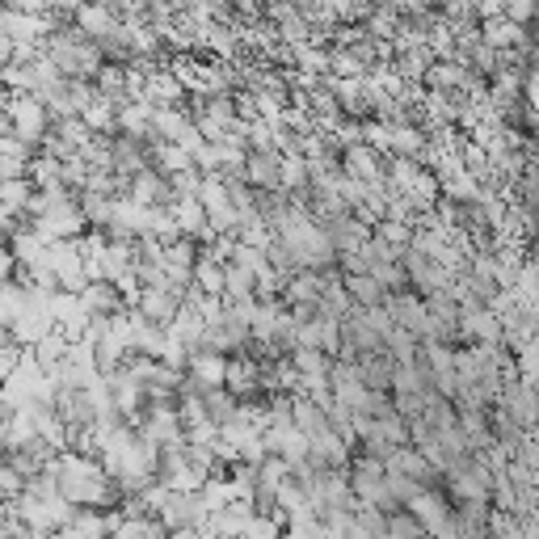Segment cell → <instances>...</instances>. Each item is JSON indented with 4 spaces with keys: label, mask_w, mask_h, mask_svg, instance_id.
Masks as SVG:
<instances>
[{
    "label": "cell",
    "mask_w": 539,
    "mask_h": 539,
    "mask_svg": "<svg viewBox=\"0 0 539 539\" xmlns=\"http://www.w3.org/2000/svg\"><path fill=\"white\" fill-rule=\"evenodd\" d=\"M51 123H55L51 110H47L43 102H38L34 93H17L13 102H9V110H5V127H9L17 139H22V144H26L30 152H34V148L51 135Z\"/></svg>",
    "instance_id": "obj_1"
},
{
    "label": "cell",
    "mask_w": 539,
    "mask_h": 539,
    "mask_svg": "<svg viewBox=\"0 0 539 539\" xmlns=\"http://www.w3.org/2000/svg\"><path fill=\"white\" fill-rule=\"evenodd\" d=\"M139 438H148L156 451H173V447H186V430H182V417H177V401H152L139 417Z\"/></svg>",
    "instance_id": "obj_2"
},
{
    "label": "cell",
    "mask_w": 539,
    "mask_h": 539,
    "mask_svg": "<svg viewBox=\"0 0 539 539\" xmlns=\"http://www.w3.org/2000/svg\"><path fill=\"white\" fill-rule=\"evenodd\" d=\"M34 228L43 232L47 245H55V241H81V236L89 232L85 211H81V203H76V198H68V203H51L43 215L34 219Z\"/></svg>",
    "instance_id": "obj_3"
},
{
    "label": "cell",
    "mask_w": 539,
    "mask_h": 539,
    "mask_svg": "<svg viewBox=\"0 0 539 539\" xmlns=\"http://www.w3.org/2000/svg\"><path fill=\"white\" fill-rule=\"evenodd\" d=\"M139 102H148L152 110H177L186 102V89L173 76V68H152L148 81H144V93H139Z\"/></svg>",
    "instance_id": "obj_4"
},
{
    "label": "cell",
    "mask_w": 539,
    "mask_h": 539,
    "mask_svg": "<svg viewBox=\"0 0 539 539\" xmlns=\"http://www.w3.org/2000/svg\"><path fill=\"white\" fill-rule=\"evenodd\" d=\"M384 161H388L384 152H375L367 144H354V148L342 152V173L354 177V182L375 186V182H388V177H384Z\"/></svg>",
    "instance_id": "obj_5"
},
{
    "label": "cell",
    "mask_w": 539,
    "mask_h": 539,
    "mask_svg": "<svg viewBox=\"0 0 539 539\" xmlns=\"http://www.w3.org/2000/svg\"><path fill=\"white\" fill-rule=\"evenodd\" d=\"M405 510L417 518V527H422L426 535H434V531L451 518V497H447L443 489H422V493H417Z\"/></svg>",
    "instance_id": "obj_6"
},
{
    "label": "cell",
    "mask_w": 539,
    "mask_h": 539,
    "mask_svg": "<svg viewBox=\"0 0 539 539\" xmlns=\"http://www.w3.org/2000/svg\"><path fill=\"white\" fill-rule=\"evenodd\" d=\"M384 468L392 472V476H405V481H413V485H422V489H438L434 481V468L426 464V455L417 451V447H396L388 459H384Z\"/></svg>",
    "instance_id": "obj_7"
},
{
    "label": "cell",
    "mask_w": 539,
    "mask_h": 539,
    "mask_svg": "<svg viewBox=\"0 0 539 539\" xmlns=\"http://www.w3.org/2000/svg\"><path fill=\"white\" fill-rule=\"evenodd\" d=\"M135 312L144 316V321H152V325L169 329V325L177 321V312H182V295L169 291V287H161V291H139V304H135Z\"/></svg>",
    "instance_id": "obj_8"
},
{
    "label": "cell",
    "mask_w": 539,
    "mask_h": 539,
    "mask_svg": "<svg viewBox=\"0 0 539 539\" xmlns=\"http://www.w3.org/2000/svg\"><path fill=\"white\" fill-rule=\"evenodd\" d=\"M72 26L81 30L89 43L97 47V43H106V38L118 30V13L114 9H106V5H81L72 13Z\"/></svg>",
    "instance_id": "obj_9"
},
{
    "label": "cell",
    "mask_w": 539,
    "mask_h": 539,
    "mask_svg": "<svg viewBox=\"0 0 539 539\" xmlns=\"http://www.w3.org/2000/svg\"><path fill=\"white\" fill-rule=\"evenodd\" d=\"M186 379H194V384L203 388V392H219V388H224V379H228V358H219V354H211V350L190 354Z\"/></svg>",
    "instance_id": "obj_10"
},
{
    "label": "cell",
    "mask_w": 539,
    "mask_h": 539,
    "mask_svg": "<svg viewBox=\"0 0 539 539\" xmlns=\"http://www.w3.org/2000/svg\"><path fill=\"white\" fill-rule=\"evenodd\" d=\"M76 299H81V308H85L89 321H110V316L123 312V295L114 291V283H89Z\"/></svg>",
    "instance_id": "obj_11"
},
{
    "label": "cell",
    "mask_w": 539,
    "mask_h": 539,
    "mask_svg": "<svg viewBox=\"0 0 539 539\" xmlns=\"http://www.w3.org/2000/svg\"><path fill=\"white\" fill-rule=\"evenodd\" d=\"M241 177H245V186H249L253 194L278 190V152H249Z\"/></svg>",
    "instance_id": "obj_12"
},
{
    "label": "cell",
    "mask_w": 539,
    "mask_h": 539,
    "mask_svg": "<svg viewBox=\"0 0 539 539\" xmlns=\"http://www.w3.org/2000/svg\"><path fill=\"white\" fill-rule=\"evenodd\" d=\"M194 131V118L177 106V110H152V144H182Z\"/></svg>",
    "instance_id": "obj_13"
},
{
    "label": "cell",
    "mask_w": 539,
    "mask_h": 539,
    "mask_svg": "<svg viewBox=\"0 0 539 539\" xmlns=\"http://www.w3.org/2000/svg\"><path fill=\"white\" fill-rule=\"evenodd\" d=\"M321 295H325V274H312V270H299L295 278H287V287H283V299H287V308H304V304H321Z\"/></svg>",
    "instance_id": "obj_14"
},
{
    "label": "cell",
    "mask_w": 539,
    "mask_h": 539,
    "mask_svg": "<svg viewBox=\"0 0 539 539\" xmlns=\"http://www.w3.org/2000/svg\"><path fill=\"white\" fill-rule=\"evenodd\" d=\"M9 253H13V262L17 266H34V262H43L47 257V241H43V232H38L34 224H22L13 236H9Z\"/></svg>",
    "instance_id": "obj_15"
},
{
    "label": "cell",
    "mask_w": 539,
    "mask_h": 539,
    "mask_svg": "<svg viewBox=\"0 0 539 539\" xmlns=\"http://www.w3.org/2000/svg\"><path fill=\"white\" fill-rule=\"evenodd\" d=\"M392 371H396V363H392L388 354H367V358H358V379H363L367 392H388V396H392Z\"/></svg>",
    "instance_id": "obj_16"
},
{
    "label": "cell",
    "mask_w": 539,
    "mask_h": 539,
    "mask_svg": "<svg viewBox=\"0 0 539 539\" xmlns=\"http://www.w3.org/2000/svg\"><path fill=\"white\" fill-rule=\"evenodd\" d=\"M152 169L169 182V177H177V173H190L194 161H190V152L182 144H152Z\"/></svg>",
    "instance_id": "obj_17"
},
{
    "label": "cell",
    "mask_w": 539,
    "mask_h": 539,
    "mask_svg": "<svg viewBox=\"0 0 539 539\" xmlns=\"http://www.w3.org/2000/svg\"><path fill=\"white\" fill-rule=\"evenodd\" d=\"M342 283H346V295H350V304H354V308H379V304L388 299V295H384V287H379L371 274L342 278Z\"/></svg>",
    "instance_id": "obj_18"
},
{
    "label": "cell",
    "mask_w": 539,
    "mask_h": 539,
    "mask_svg": "<svg viewBox=\"0 0 539 539\" xmlns=\"http://www.w3.org/2000/svg\"><path fill=\"white\" fill-rule=\"evenodd\" d=\"M367 38L371 43H392L396 38V30H401V13H396V5H388V9H371V17H367Z\"/></svg>",
    "instance_id": "obj_19"
},
{
    "label": "cell",
    "mask_w": 539,
    "mask_h": 539,
    "mask_svg": "<svg viewBox=\"0 0 539 539\" xmlns=\"http://www.w3.org/2000/svg\"><path fill=\"white\" fill-rule=\"evenodd\" d=\"M114 114H118V106H114V102H106V97H97V93H93V102L85 106L81 123H85L93 135H114Z\"/></svg>",
    "instance_id": "obj_20"
},
{
    "label": "cell",
    "mask_w": 539,
    "mask_h": 539,
    "mask_svg": "<svg viewBox=\"0 0 539 539\" xmlns=\"http://www.w3.org/2000/svg\"><path fill=\"white\" fill-rule=\"evenodd\" d=\"M371 236L379 245H388L392 253H405L413 245V228L409 224H392V219H379V224L371 228Z\"/></svg>",
    "instance_id": "obj_21"
},
{
    "label": "cell",
    "mask_w": 539,
    "mask_h": 539,
    "mask_svg": "<svg viewBox=\"0 0 539 539\" xmlns=\"http://www.w3.org/2000/svg\"><path fill=\"white\" fill-rule=\"evenodd\" d=\"M194 287L211 295V299H224V266L219 262H207V257H198V266H194Z\"/></svg>",
    "instance_id": "obj_22"
},
{
    "label": "cell",
    "mask_w": 539,
    "mask_h": 539,
    "mask_svg": "<svg viewBox=\"0 0 539 539\" xmlns=\"http://www.w3.org/2000/svg\"><path fill=\"white\" fill-rule=\"evenodd\" d=\"M30 198H34V182H30V177H13V182L0 186V203H5L13 215H26L30 211Z\"/></svg>",
    "instance_id": "obj_23"
},
{
    "label": "cell",
    "mask_w": 539,
    "mask_h": 539,
    "mask_svg": "<svg viewBox=\"0 0 539 539\" xmlns=\"http://www.w3.org/2000/svg\"><path fill=\"white\" fill-rule=\"evenodd\" d=\"M169 531L156 523V518H123V523H118V531L110 535V539H165Z\"/></svg>",
    "instance_id": "obj_24"
},
{
    "label": "cell",
    "mask_w": 539,
    "mask_h": 539,
    "mask_svg": "<svg viewBox=\"0 0 539 539\" xmlns=\"http://www.w3.org/2000/svg\"><path fill=\"white\" fill-rule=\"evenodd\" d=\"M422 535L426 531L417 527V518L409 510H396V514L384 518V535H379V539H422Z\"/></svg>",
    "instance_id": "obj_25"
},
{
    "label": "cell",
    "mask_w": 539,
    "mask_h": 539,
    "mask_svg": "<svg viewBox=\"0 0 539 539\" xmlns=\"http://www.w3.org/2000/svg\"><path fill=\"white\" fill-rule=\"evenodd\" d=\"M22 299H26V291L17 287L13 278H9V283H0V329L13 325V316L22 312Z\"/></svg>",
    "instance_id": "obj_26"
},
{
    "label": "cell",
    "mask_w": 539,
    "mask_h": 539,
    "mask_svg": "<svg viewBox=\"0 0 539 539\" xmlns=\"http://www.w3.org/2000/svg\"><path fill=\"white\" fill-rule=\"evenodd\" d=\"M278 535H283V523H278V518H270V514H253L241 539H278Z\"/></svg>",
    "instance_id": "obj_27"
},
{
    "label": "cell",
    "mask_w": 539,
    "mask_h": 539,
    "mask_svg": "<svg viewBox=\"0 0 539 539\" xmlns=\"http://www.w3.org/2000/svg\"><path fill=\"white\" fill-rule=\"evenodd\" d=\"M22 493H26V481L13 472L9 459H0V497H5V502H17Z\"/></svg>",
    "instance_id": "obj_28"
},
{
    "label": "cell",
    "mask_w": 539,
    "mask_h": 539,
    "mask_svg": "<svg viewBox=\"0 0 539 539\" xmlns=\"http://www.w3.org/2000/svg\"><path fill=\"white\" fill-rule=\"evenodd\" d=\"M502 17L527 30V22H539V5H527V0H510V5H502Z\"/></svg>",
    "instance_id": "obj_29"
},
{
    "label": "cell",
    "mask_w": 539,
    "mask_h": 539,
    "mask_svg": "<svg viewBox=\"0 0 539 539\" xmlns=\"http://www.w3.org/2000/svg\"><path fill=\"white\" fill-rule=\"evenodd\" d=\"M5 64H13V43L0 34V68H5Z\"/></svg>",
    "instance_id": "obj_30"
},
{
    "label": "cell",
    "mask_w": 539,
    "mask_h": 539,
    "mask_svg": "<svg viewBox=\"0 0 539 539\" xmlns=\"http://www.w3.org/2000/svg\"><path fill=\"white\" fill-rule=\"evenodd\" d=\"M0 518H9V502H5V497H0Z\"/></svg>",
    "instance_id": "obj_31"
},
{
    "label": "cell",
    "mask_w": 539,
    "mask_h": 539,
    "mask_svg": "<svg viewBox=\"0 0 539 539\" xmlns=\"http://www.w3.org/2000/svg\"><path fill=\"white\" fill-rule=\"evenodd\" d=\"M0 455H5V443H0Z\"/></svg>",
    "instance_id": "obj_32"
},
{
    "label": "cell",
    "mask_w": 539,
    "mask_h": 539,
    "mask_svg": "<svg viewBox=\"0 0 539 539\" xmlns=\"http://www.w3.org/2000/svg\"><path fill=\"white\" fill-rule=\"evenodd\" d=\"M422 539H434V535H422Z\"/></svg>",
    "instance_id": "obj_33"
},
{
    "label": "cell",
    "mask_w": 539,
    "mask_h": 539,
    "mask_svg": "<svg viewBox=\"0 0 539 539\" xmlns=\"http://www.w3.org/2000/svg\"><path fill=\"white\" fill-rule=\"evenodd\" d=\"M165 539H173V535H165Z\"/></svg>",
    "instance_id": "obj_34"
}]
</instances>
